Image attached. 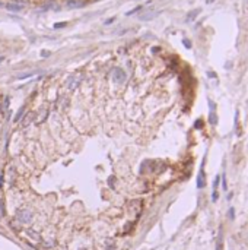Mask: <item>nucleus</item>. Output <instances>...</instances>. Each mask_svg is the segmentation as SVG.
<instances>
[{
    "instance_id": "nucleus-7",
    "label": "nucleus",
    "mask_w": 248,
    "mask_h": 250,
    "mask_svg": "<svg viewBox=\"0 0 248 250\" xmlns=\"http://www.w3.org/2000/svg\"><path fill=\"white\" fill-rule=\"evenodd\" d=\"M48 116V110H41L39 111V114H38V119H36V123L39 125V123H42L44 120H45V117Z\"/></svg>"
},
{
    "instance_id": "nucleus-8",
    "label": "nucleus",
    "mask_w": 248,
    "mask_h": 250,
    "mask_svg": "<svg viewBox=\"0 0 248 250\" xmlns=\"http://www.w3.org/2000/svg\"><path fill=\"white\" fill-rule=\"evenodd\" d=\"M32 120H34V114H32V113L26 114V119H23V122H22V126H23V127H26V126L29 125V123H31Z\"/></svg>"
},
{
    "instance_id": "nucleus-12",
    "label": "nucleus",
    "mask_w": 248,
    "mask_h": 250,
    "mask_svg": "<svg viewBox=\"0 0 248 250\" xmlns=\"http://www.w3.org/2000/svg\"><path fill=\"white\" fill-rule=\"evenodd\" d=\"M219 180H220V176H217V177L214 179V183H213V192H216V189H217V186H219Z\"/></svg>"
},
{
    "instance_id": "nucleus-4",
    "label": "nucleus",
    "mask_w": 248,
    "mask_h": 250,
    "mask_svg": "<svg viewBox=\"0 0 248 250\" xmlns=\"http://www.w3.org/2000/svg\"><path fill=\"white\" fill-rule=\"evenodd\" d=\"M204 184H206V180H204V165L201 164L200 173H198V177H197V187H198V189H203Z\"/></svg>"
},
{
    "instance_id": "nucleus-6",
    "label": "nucleus",
    "mask_w": 248,
    "mask_h": 250,
    "mask_svg": "<svg viewBox=\"0 0 248 250\" xmlns=\"http://www.w3.org/2000/svg\"><path fill=\"white\" fill-rule=\"evenodd\" d=\"M25 232H26V235H28V237H31L32 240H35V241H41V237H39V234H38V232H35L34 230H31V228H29V230H26Z\"/></svg>"
},
{
    "instance_id": "nucleus-3",
    "label": "nucleus",
    "mask_w": 248,
    "mask_h": 250,
    "mask_svg": "<svg viewBox=\"0 0 248 250\" xmlns=\"http://www.w3.org/2000/svg\"><path fill=\"white\" fill-rule=\"evenodd\" d=\"M125 73H124L121 69H115L114 73H112V79H114V82H117V84H123L125 82Z\"/></svg>"
},
{
    "instance_id": "nucleus-10",
    "label": "nucleus",
    "mask_w": 248,
    "mask_h": 250,
    "mask_svg": "<svg viewBox=\"0 0 248 250\" xmlns=\"http://www.w3.org/2000/svg\"><path fill=\"white\" fill-rule=\"evenodd\" d=\"M67 4H69L70 7H79V6H82L83 3H82V1H76V0H70V1H67Z\"/></svg>"
},
{
    "instance_id": "nucleus-9",
    "label": "nucleus",
    "mask_w": 248,
    "mask_h": 250,
    "mask_svg": "<svg viewBox=\"0 0 248 250\" xmlns=\"http://www.w3.org/2000/svg\"><path fill=\"white\" fill-rule=\"evenodd\" d=\"M6 7H7L9 10H20L23 6H22V4H7Z\"/></svg>"
},
{
    "instance_id": "nucleus-5",
    "label": "nucleus",
    "mask_w": 248,
    "mask_h": 250,
    "mask_svg": "<svg viewBox=\"0 0 248 250\" xmlns=\"http://www.w3.org/2000/svg\"><path fill=\"white\" fill-rule=\"evenodd\" d=\"M80 81H82L80 76H71L70 79L67 81V87H69V89H74V88L80 84Z\"/></svg>"
},
{
    "instance_id": "nucleus-2",
    "label": "nucleus",
    "mask_w": 248,
    "mask_h": 250,
    "mask_svg": "<svg viewBox=\"0 0 248 250\" xmlns=\"http://www.w3.org/2000/svg\"><path fill=\"white\" fill-rule=\"evenodd\" d=\"M128 211H130V214L137 216V215L140 214V211H142V202L140 200H131L128 203Z\"/></svg>"
},
{
    "instance_id": "nucleus-1",
    "label": "nucleus",
    "mask_w": 248,
    "mask_h": 250,
    "mask_svg": "<svg viewBox=\"0 0 248 250\" xmlns=\"http://www.w3.org/2000/svg\"><path fill=\"white\" fill-rule=\"evenodd\" d=\"M16 219L20 224H29L32 221V212L29 209H25V208L19 209L18 212H16Z\"/></svg>"
},
{
    "instance_id": "nucleus-13",
    "label": "nucleus",
    "mask_w": 248,
    "mask_h": 250,
    "mask_svg": "<svg viewBox=\"0 0 248 250\" xmlns=\"http://www.w3.org/2000/svg\"><path fill=\"white\" fill-rule=\"evenodd\" d=\"M23 111H25V108H20V110H19L18 116L15 117V122H18V120H20V119H22V114H23Z\"/></svg>"
},
{
    "instance_id": "nucleus-11",
    "label": "nucleus",
    "mask_w": 248,
    "mask_h": 250,
    "mask_svg": "<svg viewBox=\"0 0 248 250\" xmlns=\"http://www.w3.org/2000/svg\"><path fill=\"white\" fill-rule=\"evenodd\" d=\"M198 13H200V9H195L194 12H191V13L188 15V18H187V21H188V22H190V21H193V19H194L195 16L198 15Z\"/></svg>"
},
{
    "instance_id": "nucleus-14",
    "label": "nucleus",
    "mask_w": 248,
    "mask_h": 250,
    "mask_svg": "<svg viewBox=\"0 0 248 250\" xmlns=\"http://www.w3.org/2000/svg\"><path fill=\"white\" fill-rule=\"evenodd\" d=\"M184 44H185V45H187V47H188V48H190V45H191V44H190V43H188V41H187V40H184Z\"/></svg>"
}]
</instances>
